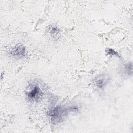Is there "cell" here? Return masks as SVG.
I'll use <instances>...</instances> for the list:
<instances>
[{"instance_id": "1", "label": "cell", "mask_w": 133, "mask_h": 133, "mask_svg": "<svg viewBox=\"0 0 133 133\" xmlns=\"http://www.w3.org/2000/svg\"><path fill=\"white\" fill-rule=\"evenodd\" d=\"M76 111H77V108L76 107H63L57 106L51 109L48 113L52 122L59 123L62 121L69 113Z\"/></svg>"}, {"instance_id": "2", "label": "cell", "mask_w": 133, "mask_h": 133, "mask_svg": "<svg viewBox=\"0 0 133 133\" xmlns=\"http://www.w3.org/2000/svg\"><path fill=\"white\" fill-rule=\"evenodd\" d=\"M42 89L36 83L31 84L26 91L27 97L31 100H37L42 97Z\"/></svg>"}, {"instance_id": "3", "label": "cell", "mask_w": 133, "mask_h": 133, "mask_svg": "<svg viewBox=\"0 0 133 133\" xmlns=\"http://www.w3.org/2000/svg\"><path fill=\"white\" fill-rule=\"evenodd\" d=\"M10 54L16 59L22 58L25 55V48L21 45H17L10 50Z\"/></svg>"}, {"instance_id": "4", "label": "cell", "mask_w": 133, "mask_h": 133, "mask_svg": "<svg viewBox=\"0 0 133 133\" xmlns=\"http://www.w3.org/2000/svg\"><path fill=\"white\" fill-rule=\"evenodd\" d=\"M108 81V77L103 74L97 75L94 79V84L99 88H103L107 84Z\"/></svg>"}, {"instance_id": "5", "label": "cell", "mask_w": 133, "mask_h": 133, "mask_svg": "<svg viewBox=\"0 0 133 133\" xmlns=\"http://www.w3.org/2000/svg\"><path fill=\"white\" fill-rule=\"evenodd\" d=\"M124 70L125 71V72L127 73V74H131L132 72V63H128L127 64L124 68Z\"/></svg>"}]
</instances>
